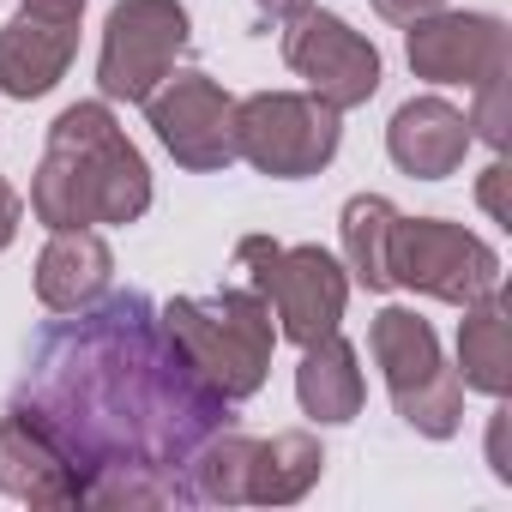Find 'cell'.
<instances>
[{
  "label": "cell",
  "mask_w": 512,
  "mask_h": 512,
  "mask_svg": "<svg viewBox=\"0 0 512 512\" xmlns=\"http://www.w3.org/2000/svg\"><path fill=\"white\" fill-rule=\"evenodd\" d=\"M79 476V506H187V458L223 428V398L139 290L97 296L37 338L13 398Z\"/></svg>",
  "instance_id": "cell-1"
},
{
  "label": "cell",
  "mask_w": 512,
  "mask_h": 512,
  "mask_svg": "<svg viewBox=\"0 0 512 512\" xmlns=\"http://www.w3.org/2000/svg\"><path fill=\"white\" fill-rule=\"evenodd\" d=\"M151 211V169L121 133L109 103H73L55 115L43 163L31 175V217L43 229H127Z\"/></svg>",
  "instance_id": "cell-2"
},
{
  "label": "cell",
  "mask_w": 512,
  "mask_h": 512,
  "mask_svg": "<svg viewBox=\"0 0 512 512\" xmlns=\"http://www.w3.org/2000/svg\"><path fill=\"white\" fill-rule=\"evenodd\" d=\"M157 314L223 404H247L266 386L272 350H278V326H272L266 296L235 284V290H217V296H175Z\"/></svg>",
  "instance_id": "cell-3"
},
{
  "label": "cell",
  "mask_w": 512,
  "mask_h": 512,
  "mask_svg": "<svg viewBox=\"0 0 512 512\" xmlns=\"http://www.w3.org/2000/svg\"><path fill=\"white\" fill-rule=\"evenodd\" d=\"M235 272H241V284L253 296H266V308L278 314V338H290L302 350L344 326L350 272H344V260H332V253L314 247V241L284 247L272 235H241L235 241Z\"/></svg>",
  "instance_id": "cell-4"
},
{
  "label": "cell",
  "mask_w": 512,
  "mask_h": 512,
  "mask_svg": "<svg viewBox=\"0 0 512 512\" xmlns=\"http://www.w3.org/2000/svg\"><path fill=\"white\" fill-rule=\"evenodd\" d=\"M368 350L386 374L392 410L422 440H452L464 428V380L458 368H446L440 338L416 308H380L368 326Z\"/></svg>",
  "instance_id": "cell-5"
},
{
  "label": "cell",
  "mask_w": 512,
  "mask_h": 512,
  "mask_svg": "<svg viewBox=\"0 0 512 512\" xmlns=\"http://www.w3.org/2000/svg\"><path fill=\"white\" fill-rule=\"evenodd\" d=\"M338 109L314 91H253L235 103V157L272 181H308L338 157Z\"/></svg>",
  "instance_id": "cell-6"
},
{
  "label": "cell",
  "mask_w": 512,
  "mask_h": 512,
  "mask_svg": "<svg viewBox=\"0 0 512 512\" xmlns=\"http://www.w3.org/2000/svg\"><path fill=\"white\" fill-rule=\"evenodd\" d=\"M392 284L428 302H446V308H470L500 290V253L464 223L398 217L392 223Z\"/></svg>",
  "instance_id": "cell-7"
},
{
  "label": "cell",
  "mask_w": 512,
  "mask_h": 512,
  "mask_svg": "<svg viewBox=\"0 0 512 512\" xmlns=\"http://www.w3.org/2000/svg\"><path fill=\"white\" fill-rule=\"evenodd\" d=\"M187 7L181 0H115L97 49V91L103 103H145L187 49Z\"/></svg>",
  "instance_id": "cell-8"
},
{
  "label": "cell",
  "mask_w": 512,
  "mask_h": 512,
  "mask_svg": "<svg viewBox=\"0 0 512 512\" xmlns=\"http://www.w3.org/2000/svg\"><path fill=\"white\" fill-rule=\"evenodd\" d=\"M139 109H145L157 145L181 169L223 175L235 163V97L217 79H205V73H169Z\"/></svg>",
  "instance_id": "cell-9"
},
{
  "label": "cell",
  "mask_w": 512,
  "mask_h": 512,
  "mask_svg": "<svg viewBox=\"0 0 512 512\" xmlns=\"http://www.w3.org/2000/svg\"><path fill=\"white\" fill-rule=\"evenodd\" d=\"M284 61H290V73L308 79V91H314L326 109H338V115L362 109V103L380 91V79H386L380 49H374L350 19L314 13V7H308L302 19H290V31H284Z\"/></svg>",
  "instance_id": "cell-10"
},
{
  "label": "cell",
  "mask_w": 512,
  "mask_h": 512,
  "mask_svg": "<svg viewBox=\"0 0 512 512\" xmlns=\"http://www.w3.org/2000/svg\"><path fill=\"white\" fill-rule=\"evenodd\" d=\"M404 61L428 85H464L476 91L482 79L506 73V25L494 13H428L404 25Z\"/></svg>",
  "instance_id": "cell-11"
},
{
  "label": "cell",
  "mask_w": 512,
  "mask_h": 512,
  "mask_svg": "<svg viewBox=\"0 0 512 512\" xmlns=\"http://www.w3.org/2000/svg\"><path fill=\"white\" fill-rule=\"evenodd\" d=\"M0 494L25 506H79V476L67 452L25 404H7V416H0Z\"/></svg>",
  "instance_id": "cell-12"
},
{
  "label": "cell",
  "mask_w": 512,
  "mask_h": 512,
  "mask_svg": "<svg viewBox=\"0 0 512 512\" xmlns=\"http://www.w3.org/2000/svg\"><path fill=\"white\" fill-rule=\"evenodd\" d=\"M464 151H470V121L446 97H410L386 121V157L410 181H446V175H458Z\"/></svg>",
  "instance_id": "cell-13"
},
{
  "label": "cell",
  "mask_w": 512,
  "mask_h": 512,
  "mask_svg": "<svg viewBox=\"0 0 512 512\" xmlns=\"http://www.w3.org/2000/svg\"><path fill=\"white\" fill-rule=\"evenodd\" d=\"M79 55V25H49V19H7L0 25V91L13 103L49 97Z\"/></svg>",
  "instance_id": "cell-14"
},
{
  "label": "cell",
  "mask_w": 512,
  "mask_h": 512,
  "mask_svg": "<svg viewBox=\"0 0 512 512\" xmlns=\"http://www.w3.org/2000/svg\"><path fill=\"white\" fill-rule=\"evenodd\" d=\"M115 253L97 229H49L37 253V302L49 314H79L109 290Z\"/></svg>",
  "instance_id": "cell-15"
},
{
  "label": "cell",
  "mask_w": 512,
  "mask_h": 512,
  "mask_svg": "<svg viewBox=\"0 0 512 512\" xmlns=\"http://www.w3.org/2000/svg\"><path fill=\"white\" fill-rule=\"evenodd\" d=\"M362 398H368L362 356H356V344L344 332H326L320 344L302 350V368H296V404H302V416L338 428V422L362 416Z\"/></svg>",
  "instance_id": "cell-16"
},
{
  "label": "cell",
  "mask_w": 512,
  "mask_h": 512,
  "mask_svg": "<svg viewBox=\"0 0 512 512\" xmlns=\"http://www.w3.org/2000/svg\"><path fill=\"white\" fill-rule=\"evenodd\" d=\"M326 470V452L314 434L290 428V434H272V440H253V458H247V506H296Z\"/></svg>",
  "instance_id": "cell-17"
},
{
  "label": "cell",
  "mask_w": 512,
  "mask_h": 512,
  "mask_svg": "<svg viewBox=\"0 0 512 512\" xmlns=\"http://www.w3.org/2000/svg\"><path fill=\"white\" fill-rule=\"evenodd\" d=\"M458 380L464 392H482V398H506L512 392V350H506V296H482L464 308L458 320Z\"/></svg>",
  "instance_id": "cell-18"
},
{
  "label": "cell",
  "mask_w": 512,
  "mask_h": 512,
  "mask_svg": "<svg viewBox=\"0 0 512 512\" xmlns=\"http://www.w3.org/2000/svg\"><path fill=\"white\" fill-rule=\"evenodd\" d=\"M392 223H398V205L386 193H356L338 217V235H344V272L350 284H362L368 296H386L398 290L392 284Z\"/></svg>",
  "instance_id": "cell-19"
},
{
  "label": "cell",
  "mask_w": 512,
  "mask_h": 512,
  "mask_svg": "<svg viewBox=\"0 0 512 512\" xmlns=\"http://www.w3.org/2000/svg\"><path fill=\"white\" fill-rule=\"evenodd\" d=\"M247 458H253V434L217 428L187 458V494H193V506H247Z\"/></svg>",
  "instance_id": "cell-20"
},
{
  "label": "cell",
  "mask_w": 512,
  "mask_h": 512,
  "mask_svg": "<svg viewBox=\"0 0 512 512\" xmlns=\"http://www.w3.org/2000/svg\"><path fill=\"white\" fill-rule=\"evenodd\" d=\"M470 139H482V145H494V151H506V73H494V79H482L476 85V103H470Z\"/></svg>",
  "instance_id": "cell-21"
},
{
  "label": "cell",
  "mask_w": 512,
  "mask_h": 512,
  "mask_svg": "<svg viewBox=\"0 0 512 512\" xmlns=\"http://www.w3.org/2000/svg\"><path fill=\"white\" fill-rule=\"evenodd\" d=\"M476 199H482V211H488L494 223H512V217H506V163H500V157L482 169V181H476Z\"/></svg>",
  "instance_id": "cell-22"
},
{
  "label": "cell",
  "mask_w": 512,
  "mask_h": 512,
  "mask_svg": "<svg viewBox=\"0 0 512 512\" xmlns=\"http://www.w3.org/2000/svg\"><path fill=\"white\" fill-rule=\"evenodd\" d=\"M19 223H25V199H19L13 181H0V253L19 241Z\"/></svg>",
  "instance_id": "cell-23"
},
{
  "label": "cell",
  "mask_w": 512,
  "mask_h": 512,
  "mask_svg": "<svg viewBox=\"0 0 512 512\" xmlns=\"http://www.w3.org/2000/svg\"><path fill=\"white\" fill-rule=\"evenodd\" d=\"M440 7H446V0H374V13L392 19V25H416V19H428Z\"/></svg>",
  "instance_id": "cell-24"
},
{
  "label": "cell",
  "mask_w": 512,
  "mask_h": 512,
  "mask_svg": "<svg viewBox=\"0 0 512 512\" xmlns=\"http://www.w3.org/2000/svg\"><path fill=\"white\" fill-rule=\"evenodd\" d=\"M19 13L49 19V25H79V19H85V0H25Z\"/></svg>",
  "instance_id": "cell-25"
},
{
  "label": "cell",
  "mask_w": 512,
  "mask_h": 512,
  "mask_svg": "<svg viewBox=\"0 0 512 512\" xmlns=\"http://www.w3.org/2000/svg\"><path fill=\"white\" fill-rule=\"evenodd\" d=\"M488 470H494L500 482H512V458H506V410L488 416Z\"/></svg>",
  "instance_id": "cell-26"
},
{
  "label": "cell",
  "mask_w": 512,
  "mask_h": 512,
  "mask_svg": "<svg viewBox=\"0 0 512 512\" xmlns=\"http://www.w3.org/2000/svg\"><path fill=\"white\" fill-rule=\"evenodd\" d=\"M253 7H260L266 19H278V25H290V19H302L314 0H253Z\"/></svg>",
  "instance_id": "cell-27"
}]
</instances>
